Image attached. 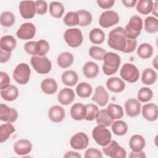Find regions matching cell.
Listing matches in <instances>:
<instances>
[{
	"mask_svg": "<svg viewBox=\"0 0 158 158\" xmlns=\"http://www.w3.org/2000/svg\"><path fill=\"white\" fill-rule=\"evenodd\" d=\"M127 39L124 28L118 27L109 32L107 44L112 49L123 52L126 48Z\"/></svg>",
	"mask_w": 158,
	"mask_h": 158,
	"instance_id": "obj_1",
	"label": "cell"
},
{
	"mask_svg": "<svg viewBox=\"0 0 158 158\" xmlns=\"http://www.w3.org/2000/svg\"><path fill=\"white\" fill-rule=\"evenodd\" d=\"M102 60V71L106 75H111L115 73L121 63L120 56L112 52H106Z\"/></svg>",
	"mask_w": 158,
	"mask_h": 158,
	"instance_id": "obj_2",
	"label": "cell"
},
{
	"mask_svg": "<svg viewBox=\"0 0 158 158\" xmlns=\"http://www.w3.org/2000/svg\"><path fill=\"white\" fill-rule=\"evenodd\" d=\"M143 28V20L138 15L132 16L124 28L126 36L128 39L136 40Z\"/></svg>",
	"mask_w": 158,
	"mask_h": 158,
	"instance_id": "obj_3",
	"label": "cell"
},
{
	"mask_svg": "<svg viewBox=\"0 0 158 158\" xmlns=\"http://www.w3.org/2000/svg\"><path fill=\"white\" fill-rule=\"evenodd\" d=\"M33 68L40 74L49 73L52 68L51 60L45 56H33L30 60Z\"/></svg>",
	"mask_w": 158,
	"mask_h": 158,
	"instance_id": "obj_4",
	"label": "cell"
},
{
	"mask_svg": "<svg viewBox=\"0 0 158 158\" xmlns=\"http://www.w3.org/2000/svg\"><path fill=\"white\" fill-rule=\"evenodd\" d=\"M64 38L67 44L72 48H77L80 46L83 40L82 32L77 28L67 29L64 32Z\"/></svg>",
	"mask_w": 158,
	"mask_h": 158,
	"instance_id": "obj_5",
	"label": "cell"
},
{
	"mask_svg": "<svg viewBox=\"0 0 158 158\" xmlns=\"http://www.w3.org/2000/svg\"><path fill=\"white\" fill-rule=\"evenodd\" d=\"M92 136L96 143L101 146H104L107 144L112 138L110 131L106 127L101 125H98L93 128Z\"/></svg>",
	"mask_w": 158,
	"mask_h": 158,
	"instance_id": "obj_6",
	"label": "cell"
},
{
	"mask_svg": "<svg viewBox=\"0 0 158 158\" xmlns=\"http://www.w3.org/2000/svg\"><path fill=\"white\" fill-rule=\"evenodd\" d=\"M31 69L26 63L18 64L13 71V78L14 80L20 85L27 84L30 77Z\"/></svg>",
	"mask_w": 158,
	"mask_h": 158,
	"instance_id": "obj_7",
	"label": "cell"
},
{
	"mask_svg": "<svg viewBox=\"0 0 158 158\" xmlns=\"http://www.w3.org/2000/svg\"><path fill=\"white\" fill-rule=\"evenodd\" d=\"M120 75L125 81L133 83L138 80L139 71L135 65L130 63H126L122 67Z\"/></svg>",
	"mask_w": 158,
	"mask_h": 158,
	"instance_id": "obj_8",
	"label": "cell"
},
{
	"mask_svg": "<svg viewBox=\"0 0 158 158\" xmlns=\"http://www.w3.org/2000/svg\"><path fill=\"white\" fill-rule=\"evenodd\" d=\"M102 151L104 154L112 158H125L127 156L125 149L115 140H110L107 144L102 146Z\"/></svg>",
	"mask_w": 158,
	"mask_h": 158,
	"instance_id": "obj_9",
	"label": "cell"
},
{
	"mask_svg": "<svg viewBox=\"0 0 158 158\" xmlns=\"http://www.w3.org/2000/svg\"><path fill=\"white\" fill-rule=\"evenodd\" d=\"M119 22V15L114 10H108L102 12L99 18V23L103 28H109Z\"/></svg>",
	"mask_w": 158,
	"mask_h": 158,
	"instance_id": "obj_10",
	"label": "cell"
},
{
	"mask_svg": "<svg viewBox=\"0 0 158 158\" xmlns=\"http://www.w3.org/2000/svg\"><path fill=\"white\" fill-rule=\"evenodd\" d=\"M36 33V27L33 23H22L16 32L17 36L22 40L32 39Z\"/></svg>",
	"mask_w": 158,
	"mask_h": 158,
	"instance_id": "obj_11",
	"label": "cell"
},
{
	"mask_svg": "<svg viewBox=\"0 0 158 158\" xmlns=\"http://www.w3.org/2000/svg\"><path fill=\"white\" fill-rule=\"evenodd\" d=\"M20 14L22 18L30 19L33 18L36 13L35 2L33 1H22L19 6Z\"/></svg>",
	"mask_w": 158,
	"mask_h": 158,
	"instance_id": "obj_12",
	"label": "cell"
},
{
	"mask_svg": "<svg viewBox=\"0 0 158 158\" xmlns=\"http://www.w3.org/2000/svg\"><path fill=\"white\" fill-rule=\"evenodd\" d=\"M89 144V138L83 132H78L73 135L70 140V144L72 148L76 150L86 149Z\"/></svg>",
	"mask_w": 158,
	"mask_h": 158,
	"instance_id": "obj_13",
	"label": "cell"
},
{
	"mask_svg": "<svg viewBox=\"0 0 158 158\" xmlns=\"http://www.w3.org/2000/svg\"><path fill=\"white\" fill-rule=\"evenodd\" d=\"M18 118V112L16 109L9 107L4 104L0 105V120L7 123H13Z\"/></svg>",
	"mask_w": 158,
	"mask_h": 158,
	"instance_id": "obj_14",
	"label": "cell"
},
{
	"mask_svg": "<svg viewBox=\"0 0 158 158\" xmlns=\"http://www.w3.org/2000/svg\"><path fill=\"white\" fill-rule=\"evenodd\" d=\"M109 95L102 86H98L95 88L94 94L91 98V100L98 104L101 107L106 106L109 101Z\"/></svg>",
	"mask_w": 158,
	"mask_h": 158,
	"instance_id": "obj_15",
	"label": "cell"
},
{
	"mask_svg": "<svg viewBox=\"0 0 158 158\" xmlns=\"http://www.w3.org/2000/svg\"><path fill=\"white\" fill-rule=\"evenodd\" d=\"M125 108L127 115L130 117H134L139 114L141 109V104L138 99L131 98L125 101Z\"/></svg>",
	"mask_w": 158,
	"mask_h": 158,
	"instance_id": "obj_16",
	"label": "cell"
},
{
	"mask_svg": "<svg viewBox=\"0 0 158 158\" xmlns=\"http://www.w3.org/2000/svg\"><path fill=\"white\" fill-rule=\"evenodd\" d=\"M14 151L19 156H25L29 154L32 149L31 143L26 139L17 141L13 146Z\"/></svg>",
	"mask_w": 158,
	"mask_h": 158,
	"instance_id": "obj_17",
	"label": "cell"
},
{
	"mask_svg": "<svg viewBox=\"0 0 158 158\" xmlns=\"http://www.w3.org/2000/svg\"><path fill=\"white\" fill-rule=\"evenodd\" d=\"M142 115L148 121L154 122L157 120L158 115V107L156 104L148 103L143 106Z\"/></svg>",
	"mask_w": 158,
	"mask_h": 158,
	"instance_id": "obj_18",
	"label": "cell"
},
{
	"mask_svg": "<svg viewBox=\"0 0 158 158\" xmlns=\"http://www.w3.org/2000/svg\"><path fill=\"white\" fill-rule=\"evenodd\" d=\"M65 116V111L64 109L58 105L51 107L48 110L49 118L54 123H59L62 122Z\"/></svg>",
	"mask_w": 158,
	"mask_h": 158,
	"instance_id": "obj_19",
	"label": "cell"
},
{
	"mask_svg": "<svg viewBox=\"0 0 158 158\" xmlns=\"http://www.w3.org/2000/svg\"><path fill=\"white\" fill-rule=\"evenodd\" d=\"M75 96V93L73 89L69 88H64L57 94V100L60 104L67 106L73 102Z\"/></svg>",
	"mask_w": 158,
	"mask_h": 158,
	"instance_id": "obj_20",
	"label": "cell"
},
{
	"mask_svg": "<svg viewBox=\"0 0 158 158\" xmlns=\"http://www.w3.org/2000/svg\"><path fill=\"white\" fill-rule=\"evenodd\" d=\"M106 84L107 89L114 93H120L125 88V82L117 77L109 78Z\"/></svg>",
	"mask_w": 158,
	"mask_h": 158,
	"instance_id": "obj_21",
	"label": "cell"
},
{
	"mask_svg": "<svg viewBox=\"0 0 158 158\" xmlns=\"http://www.w3.org/2000/svg\"><path fill=\"white\" fill-rule=\"evenodd\" d=\"M70 115L75 120L85 119L86 114V106L82 103L77 102L72 105L70 108Z\"/></svg>",
	"mask_w": 158,
	"mask_h": 158,
	"instance_id": "obj_22",
	"label": "cell"
},
{
	"mask_svg": "<svg viewBox=\"0 0 158 158\" xmlns=\"http://www.w3.org/2000/svg\"><path fill=\"white\" fill-rule=\"evenodd\" d=\"M145 145V139L140 135H134L129 140V146L133 152L141 151L144 148Z\"/></svg>",
	"mask_w": 158,
	"mask_h": 158,
	"instance_id": "obj_23",
	"label": "cell"
},
{
	"mask_svg": "<svg viewBox=\"0 0 158 158\" xmlns=\"http://www.w3.org/2000/svg\"><path fill=\"white\" fill-rule=\"evenodd\" d=\"M99 72V65L92 61L86 62L83 67V73L88 78H93L97 77Z\"/></svg>",
	"mask_w": 158,
	"mask_h": 158,
	"instance_id": "obj_24",
	"label": "cell"
},
{
	"mask_svg": "<svg viewBox=\"0 0 158 158\" xmlns=\"http://www.w3.org/2000/svg\"><path fill=\"white\" fill-rule=\"evenodd\" d=\"M17 46L16 40L11 35H5L0 40L1 49L6 52H12Z\"/></svg>",
	"mask_w": 158,
	"mask_h": 158,
	"instance_id": "obj_25",
	"label": "cell"
},
{
	"mask_svg": "<svg viewBox=\"0 0 158 158\" xmlns=\"http://www.w3.org/2000/svg\"><path fill=\"white\" fill-rule=\"evenodd\" d=\"M19 89L14 85H10L6 88L1 89V98L7 101H12L15 100L19 97Z\"/></svg>",
	"mask_w": 158,
	"mask_h": 158,
	"instance_id": "obj_26",
	"label": "cell"
},
{
	"mask_svg": "<svg viewBox=\"0 0 158 158\" xmlns=\"http://www.w3.org/2000/svg\"><path fill=\"white\" fill-rule=\"evenodd\" d=\"M41 88L45 94H53L57 90V83L53 78H45L41 83Z\"/></svg>",
	"mask_w": 158,
	"mask_h": 158,
	"instance_id": "obj_27",
	"label": "cell"
},
{
	"mask_svg": "<svg viewBox=\"0 0 158 158\" xmlns=\"http://www.w3.org/2000/svg\"><path fill=\"white\" fill-rule=\"evenodd\" d=\"M73 61V56L69 52H62L58 56L57 58V62L58 65L63 69L68 68L71 66Z\"/></svg>",
	"mask_w": 158,
	"mask_h": 158,
	"instance_id": "obj_28",
	"label": "cell"
},
{
	"mask_svg": "<svg viewBox=\"0 0 158 158\" xmlns=\"http://www.w3.org/2000/svg\"><path fill=\"white\" fill-rule=\"evenodd\" d=\"M62 83L67 86H72L76 85L78 81V75L73 70H67L61 76Z\"/></svg>",
	"mask_w": 158,
	"mask_h": 158,
	"instance_id": "obj_29",
	"label": "cell"
},
{
	"mask_svg": "<svg viewBox=\"0 0 158 158\" xmlns=\"http://www.w3.org/2000/svg\"><path fill=\"white\" fill-rule=\"evenodd\" d=\"M107 114L113 120H117L122 118L123 116V110L120 105L110 103L106 109Z\"/></svg>",
	"mask_w": 158,
	"mask_h": 158,
	"instance_id": "obj_30",
	"label": "cell"
},
{
	"mask_svg": "<svg viewBox=\"0 0 158 158\" xmlns=\"http://www.w3.org/2000/svg\"><path fill=\"white\" fill-rule=\"evenodd\" d=\"M157 80L156 72L151 68L144 69L141 75V81L143 84L151 85L154 84Z\"/></svg>",
	"mask_w": 158,
	"mask_h": 158,
	"instance_id": "obj_31",
	"label": "cell"
},
{
	"mask_svg": "<svg viewBox=\"0 0 158 158\" xmlns=\"http://www.w3.org/2000/svg\"><path fill=\"white\" fill-rule=\"evenodd\" d=\"M153 4L151 0H139L136 4V10L141 14L148 15L152 12Z\"/></svg>",
	"mask_w": 158,
	"mask_h": 158,
	"instance_id": "obj_32",
	"label": "cell"
},
{
	"mask_svg": "<svg viewBox=\"0 0 158 158\" xmlns=\"http://www.w3.org/2000/svg\"><path fill=\"white\" fill-rule=\"evenodd\" d=\"M15 131V127L11 123H6L0 126V142L1 143L7 141L9 136Z\"/></svg>",
	"mask_w": 158,
	"mask_h": 158,
	"instance_id": "obj_33",
	"label": "cell"
},
{
	"mask_svg": "<svg viewBox=\"0 0 158 158\" xmlns=\"http://www.w3.org/2000/svg\"><path fill=\"white\" fill-rule=\"evenodd\" d=\"M76 93L80 98H87L91 95L93 88L89 83L86 82H81L78 84L76 87Z\"/></svg>",
	"mask_w": 158,
	"mask_h": 158,
	"instance_id": "obj_34",
	"label": "cell"
},
{
	"mask_svg": "<svg viewBox=\"0 0 158 158\" xmlns=\"http://www.w3.org/2000/svg\"><path fill=\"white\" fill-rule=\"evenodd\" d=\"M105 37L104 32L98 28L92 29L89 34V38L91 42L96 44L102 43L105 40Z\"/></svg>",
	"mask_w": 158,
	"mask_h": 158,
	"instance_id": "obj_35",
	"label": "cell"
},
{
	"mask_svg": "<svg viewBox=\"0 0 158 158\" xmlns=\"http://www.w3.org/2000/svg\"><path fill=\"white\" fill-rule=\"evenodd\" d=\"M153 48L149 43H142L141 44L137 49L138 56L143 59H147L150 58L153 54Z\"/></svg>",
	"mask_w": 158,
	"mask_h": 158,
	"instance_id": "obj_36",
	"label": "cell"
},
{
	"mask_svg": "<svg viewBox=\"0 0 158 158\" xmlns=\"http://www.w3.org/2000/svg\"><path fill=\"white\" fill-rule=\"evenodd\" d=\"M112 131L115 135L122 136L127 133L128 131V125L127 123L123 120H118L112 123Z\"/></svg>",
	"mask_w": 158,
	"mask_h": 158,
	"instance_id": "obj_37",
	"label": "cell"
},
{
	"mask_svg": "<svg viewBox=\"0 0 158 158\" xmlns=\"http://www.w3.org/2000/svg\"><path fill=\"white\" fill-rule=\"evenodd\" d=\"M65 10L64 5L57 1H52L49 5V13L54 18H60Z\"/></svg>",
	"mask_w": 158,
	"mask_h": 158,
	"instance_id": "obj_38",
	"label": "cell"
},
{
	"mask_svg": "<svg viewBox=\"0 0 158 158\" xmlns=\"http://www.w3.org/2000/svg\"><path fill=\"white\" fill-rule=\"evenodd\" d=\"M144 30L149 33H155L158 30V20L152 16H148L144 20Z\"/></svg>",
	"mask_w": 158,
	"mask_h": 158,
	"instance_id": "obj_39",
	"label": "cell"
},
{
	"mask_svg": "<svg viewBox=\"0 0 158 158\" xmlns=\"http://www.w3.org/2000/svg\"><path fill=\"white\" fill-rule=\"evenodd\" d=\"M113 119H112L107 114L106 109H101L99 110V114L96 118V121L98 125H103L104 127H109L113 123Z\"/></svg>",
	"mask_w": 158,
	"mask_h": 158,
	"instance_id": "obj_40",
	"label": "cell"
},
{
	"mask_svg": "<svg viewBox=\"0 0 158 158\" xmlns=\"http://www.w3.org/2000/svg\"><path fill=\"white\" fill-rule=\"evenodd\" d=\"M79 16V25L86 27L91 24L93 20L91 14L86 10H79L77 12Z\"/></svg>",
	"mask_w": 158,
	"mask_h": 158,
	"instance_id": "obj_41",
	"label": "cell"
},
{
	"mask_svg": "<svg viewBox=\"0 0 158 158\" xmlns=\"http://www.w3.org/2000/svg\"><path fill=\"white\" fill-rule=\"evenodd\" d=\"M15 21V17L14 14L10 11H4L1 14L0 22L2 26L9 27L14 25Z\"/></svg>",
	"mask_w": 158,
	"mask_h": 158,
	"instance_id": "obj_42",
	"label": "cell"
},
{
	"mask_svg": "<svg viewBox=\"0 0 158 158\" xmlns=\"http://www.w3.org/2000/svg\"><path fill=\"white\" fill-rule=\"evenodd\" d=\"M153 97V92L151 89L148 87L141 88L137 94V98L139 102H146L150 101Z\"/></svg>",
	"mask_w": 158,
	"mask_h": 158,
	"instance_id": "obj_43",
	"label": "cell"
},
{
	"mask_svg": "<svg viewBox=\"0 0 158 158\" xmlns=\"http://www.w3.org/2000/svg\"><path fill=\"white\" fill-rule=\"evenodd\" d=\"M64 22L69 27L75 26L79 24V16L77 12H69L64 18Z\"/></svg>",
	"mask_w": 158,
	"mask_h": 158,
	"instance_id": "obj_44",
	"label": "cell"
},
{
	"mask_svg": "<svg viewBox=\"0 0 158 158\" xmlns=\"http://www.w3.org/2000/svg\"><path fill=\"white\" fill-rule=\"evenodd\" d=\"M86 106V114L85 119L88 121H92L96 118L99 110L98 107L93 104H88Z\"/></svg>",
	"mask_w": 158,
	"mask_h": 158,
	"instance_id": "obj_45",
	"label": "cell"
},
{
	"mask_svg": "<svg viewBox=\"0 0 158 158\" xmlns=\"http://www.w3.org/2000/svg\"><path fill=\"white\" fill-rule=\"evenodd\" d=\"M25 51L29 54L38 56L40 52V44L38 41H30L27 42L24 45Z\"/></svg>",
	"mask_w": 158,
	"mask_h": 158,
	"instance_id": "obj_46",
	"label": "cell"
},
{
	"mask_svg": "<svg viewBox=\"0 0 158 158\" xmlns=\"http://www.w3.org/2000/svg\"><path fill=\"white\" fill-rule=\"evenodd\" d=\"M89 56L94 59L97 60H101L103 59L104 54H106V51L103 48L96 46H91L88 51Z\"/></svg>",
	"mask_w": 158,
	"mask_h": 158,
	"instance_id": "obj_47",
	"label": "cell"
},
{
	"mask_svg": "<svg viewBox=\"0 0 158 158\" xmlns=\"http://www.w3.org/2000/svg\"><path fill=\"white\" fill-rule=\"evenodd\" d=\"M85 158H102V154L101 151L96 148H88L85 152Z\"/></svg>",
	"mask_w": 158,
	"mask_h": 158,
	"instance_id": "obj_48",
	"label": "cell"
},
{
	"mask_svg": "<svg viewBox=\"0 0 158 158\" xmlns=\"http://www.w3.org/2000/svg\"><path fill=\"white\" fill-rule=\"evenodd\" d=\"M36 13L39 15L45 14L48 10V4L44 1H35Z\"/></svg>",
	"mask_w": 158,
	"mask_h": 158,
	"instance_id": "obj_49",
	"label": "cell"
},
{
	"mask_svg": "<svg viewBox=\"0 0 158 158\" xmlns=\"http://www.w3.org/2000/svg\"><path fill=\"white\" fill-rule=\"evenodd\" d=\"M1 77V83H0V89H3L6 88L10 85V77L8 74L4 72L1 71L0 72Z\"/></svg>",
	"mask_w": 158,
	"mask_h": 158,
	"instance_id": "obj_50",
	"label": "cell"
},
{
	"mask_svg": "<svg viewBox=\"0 0 158 158\" xmlns=\"http://www.w3.org/2000/svg\"><path fill=\"white\" fill-rule=\"evenodd\" d=\"M137 46V41L136 40L132 39H127V45L125 49L123 50L124 53H130L134 51Z\"/></svg>",
	"mask_w": 158,
	"mask_h": 158,
	"instance_id": "obj_51",
	"label": "cell"
},
{
	"mask_svg": "<svg viewBox=\"0 0 158 158\" xmlns=\"http://www.w3.org/2000/svg\"><path fill=\"white\" fill-rule=\"evenodd\" d=\"M38 41L40 44V52L38 56H45V54L48 53L49 49V44L48 42L44 40H40Z\"/></svg>",
	"mask_w": 158,
	"mask_h": 158,
	"instance_id": "obj_52",
	"label": "cell"
},
{
	"mask_svg": "<svg viewBox=\"0 0 158 158\" xmlns=\"http://www.w3.org/2000/svg\"><path fill=\"white\" fill-rule=\"evenodd\" d=\"M96 2L98 5L104 9H109L111 8L115 3L114 0H98Z\"/></svg>",
	"mask_w": 158,
	"mask_h": 158,
	"instance_id": "obj_53",
	"label": "cell"
},
{
	"mask_svg": "<svg viewBox=\"0 0 158 158\" xmlns=\"http://www.w3.org/2000/svg\"><path fill=\"white\" fill-rule=\"evenodd\" d=\"M11 57V52H6L1 49L0 62L1 64L7 62Z\"/></svg>",
	"mask_w": 158,
	"mask_h": 158,
	"instance_id": "obj_54",
	"label": "cell"
},
{
	"mask_svg": "<svg viewBox=\"0 0 158 158\" xmlns=\"http://www.w3.org/2000/svg\"><path fill=\"white\" fill-rule=\"evenodd\" d=\"M64 157L65 158H70V157H72V158H81V156L77 152H75L73 151H67L65 154L64 156Z\"/></svg>",
	"mask_w": 158,
	"mask_h": 158,
	"instance_id": "obj_55",
	"label": "cell"
},
{
	"mask_svg": "<svg viewBox=\"0 0 158 158\" xmlns=\"http://www.w3.org/2000/svg\"><path fill=\"white\" fill-rule=\"evenodd\" d=\"M129 157L130 158H142V157H146V155L144 154V152L139 151V152H133L132 151L131 152H130V155H129Z\"/></svg>",
	"mask_w": 158,
	"mask_h": 158,
	"instance_id": "obj_56",
	"label": "cell"
},
{
	"mask_svg": "<svg viewBox=\"0 0 158 158\" xmlns=\"http://www.w3.org/2000/svg\"><path fill=\"white\" fill-rule=\"evenodd\" d=\"M122 2L125 7H133L136 5L137 1L136 0H122Z\"/></svg>",
	"mask_w": 158,
	"mask_h": 158,
	"instance_id": "obj_57",
	"label": "cell"
},
{
	"mask_svg": "<svg viewBox=\"0 0 158 158\" xmlns=\"http://www.w3.org/2000/svg\"><path fill=\"white\" fill-rule=\"evenodd\" d=\"M157 9H158V7H157V2H154V4H153V7H152V13L153 15H154L156 17H157L158 16V14H157Z\"/></svg>",
	"mask_w": 158,
	"mask_h": 158,
	"instance_id": "obj_58",
	"label": "cell"
},
{
	"mask_svg": "<svg viewBox=\"0 0 158 158\" xmlns=\"http://www.w3.org/2000/svg\"><path fill=\"white\" fill-rule=\"evenodd\" d=\"M152 65H154V67L156 69H157V56H156V57L153 60Z\"/></svg>",
	"mask_w": 158,
	"mask_h": 158,
	"instance_id": "obj_59",
	"label": "cell"
}]
</instances>
